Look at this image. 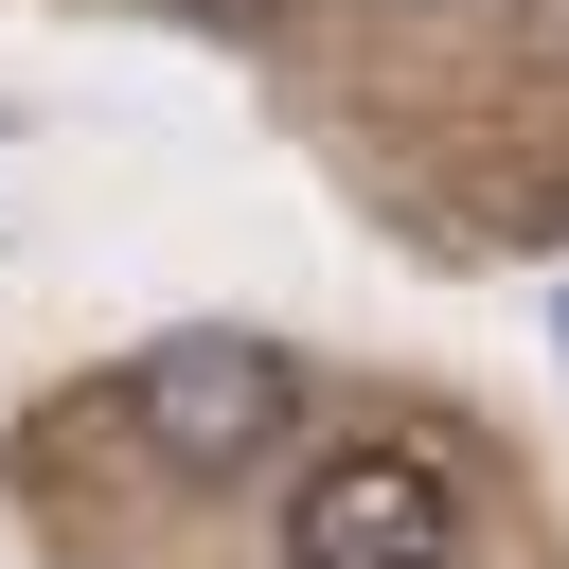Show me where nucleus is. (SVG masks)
Segmentation results:
<instances>
[{
    "label": "nucleus",
    "instance_id": "nucleus-2",
    "mask_svg": "<svg viewBox=\"0 0 569 569\" xmlns=\"http://www.w3.org/2000/svg\"><path fill=\"white\" fill-rule=\"evenodd\" d=\"M284 409H302V373L267 356V338H231V320H196V338H160L142 373H124V427L160 445V462H267L284 445Z\"/></svg>",
    "mask_w": 569,
    "mask_h": 569
},
{
    "label": "nucleus",
    "instance_id": "nucleus-1",
    "mask_svg": "<svg viewBox=\"0 0 569 569\" xmlns=\"http://www.w3.org/2000/svg\"><path fill=\"white\" fill-rule=\"evenodd\" d=\"M284 569H462V480L427 445H338L284 498Z\"/></svg>",
    "mask_w": 569,
    "mask_h": 569
}]
</instances>
